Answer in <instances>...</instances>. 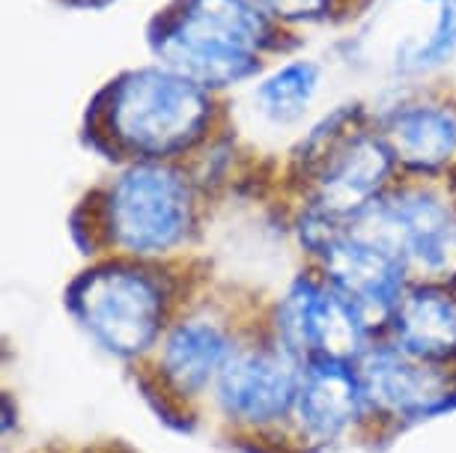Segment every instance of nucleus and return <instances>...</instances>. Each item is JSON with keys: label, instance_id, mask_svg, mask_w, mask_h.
<instances>
[{"label": "nucleus", "instance_id": "obj_1", "mask_svg": "<svg viewBox=\"0 0 456 453\" xmlns=\"http://www.w3.org/2000/svg\"><path fill=\"white\" fill-rule=\"evenodd\" d=\"M265 42L269 24L254 0H179L152 30L161 63L203 90L254 75Z\"/></svg>", "mask_w": 456, "mask_h": 453}, {"label": "nucleus", "instance_id": "obj_2", "mask_svg": "<svg viewBox=\"0 0 456 453\" xmlns=\"http://www.w3.org/2000/svg\"><path fill=\"white\" fill-rule=\"evenodd\" d=\"M105 99V134L141 158H165L191 147L209 119L206 90L167 66L123 75Z\"/></svg>", "mask_w": 456, "mask_h": 453}, {"label": "nucleus", "instance_id": "obj_3", "mask_svg": "<svg viewBox=\"0 0 456 453\" xmlns=\"http://www.w3.org/2000/svg\"><path fill=\"white\" fill-rule=\"evenodd\" d=\"M69 304L102 346L123 358L146 352L165 326V293L141 269L87 271L69 293Z\"/></svg>", "mask_w": 456, "mask_h": 453}, {"label": "nucleus", "instance_id": "obj_4", "mask_svg": "<svg viewBox=\"0 0 456 453\" xmlns=\"http://www.w3.org/2000/svg\"><path fill=\"white\" fill-rule=\"evenodd\" d=\"M349 224L403 260L409 275L427 287H444L456 280V221L436 198L424 191L379 198Z\"/></svg>", "mask_w": 456, "mask_h": 453}, {"label": "nucleus", "instance_id": "obj_5", "mask_svg": "<svg viewBox=\"0 0 456 453\" xmlns=\"http://www.w3.org/2000/svg\"><path fill=\"white\" fill-rule=\"evenodd\" d=\"M108 227L110 239L128 254L170 251L191 227L185 179L156 161L126 170L108 194Z\"/></svg>", "mask_w": 456, "mask_h": 453}, {"label": "nucleus", "instance_id": "obj_6", "mask_svg": "<svg viewBox=\"0 0 456 453\" xmlns=\"http://www.w3.org/2000/svg\"><path fill=\"white\" fill-rule=\"evenodd\" d=\"M349 117L352 110L334 114L305 143V165L314 174L316 209L334 218H349L379 200L394 161L382 138L349 132Z\"/></svg>", "mask_w": 456, "mask_h": 453}, {"label": "nucleus", "instance_id": "obj_7", "mask_svg": "<svg viewBox=\"0 0 456 453\" xmlns=\"http://www.w3.org/2000/svg\"><path fill=\"white\" fill-rule=\"evenodd\" d=\"M281 346L307 355V361H358L364 355L367 320L338 287L301 278L292 284L278 311Z\"/></svg>", "mask_w": 456, "mask_h": 453}, {"label": "nucleus", "instance_id": "obj_8", "mask_svg": "<svg viewBox=\"0 0 456 453\" xmlns=\"http://www.w3.org/2000/svg\"><path fill=\"white\" fill-rule=\"evenodd\" d=\"M298 355L287 346L239 349L224 364L218 400L224 412L245 424H269L296 409L301 384Z\"/></svg>", "mask_w": 456, "mask_h": 453}, {"label": "nucleus", "instance_id": "obj_9", "mask_svg": "<svg viewBox=\"0 0 456 453\" xmlns=\"http://www.w3.org/2000/svg\"><path fill=\"white\" fill-rule=\"evenodd\" d=\"M358 379L370 406L397 417L442 412L456 394V379L444 367L400 346H379L361 355Z\"/></svg>", "mask_w": 456, "mask_h": 453}, {"label": "nucleus", "instance_id": "obj_10", "mask_svg": "<svg viewBox=\"0 0 456 453\" xmlns=\"http://www.w3.org/2000/svg\"><path fill=\"white\" fill-rule=\"evenodd\" d=\"M367 406L364 388H361L358 370H349L343 361H307L301 373L298 397H296V417L311 439L331 441L355 424L361 409Z\"/></svg>", "mask_w": 456, "mask_h": 453}, {"label": "nucleus", "instance_id": "obj_11", "mask_svg": "<svg viewBox=\"0 0 456 453\" xmlns=\"http://www.w3.org/2000/svg\"><path fill=\"white\" fill-rule=\"evenodd\" d=\"M391 158L411 170H438L456 158V114L444 105H403L382 123Z\"/></svg>", "mask_w": 456, "mask_h": 453}, {"label": "nucleus", "instance_id": "obj_12", "mask_svg": "<svg viewBox=\"0 0 456 453\" xmlns=\"http://www.w3.org/2000/svg\"><path fill=\"white\" fill-rule=\"evenodd\" d=\"M233 352V340L221 326L206 320H185L165 340L161 373L179 394H197L212 379H218Z\"/></svg>", "mask_w": 456, "mask_h": 453}, {"label": "nucleus", "instance_id": "obj_13", "mask_svg": "<svg viewBox=\"0 0 456 453\" xmlns=\"http://www.w3.org/2000/svg\"><path fill=\"white\" fill-rule=\"evenodd\" d=\"M391 322L397 346L406 352L427 361L456 355V302L442 287H420L403 295Z\"/></svg>", "mask_w": 456, "mask_h": 453}, {"label": "nucleus", "instance_id": "obj_14", "mask_svg": "<svg viewBox=\"0 0 456 453\" xmlns=\"http://www.w3.org/2000/svg\"><path fill=\"white\" fill-rule=\"evenodd\" d=\"M316 87H320V69L307 60H298V63H287L269 75L256 87V101H260L263 114L274 123H296L314 101Z\"/></svg>", "mask_w": 456, "mask_h": 453}, {"label": "nucleus", "instance_id": "obj_15", "mask_svg": "<svg viewBox=\"0 0 456 453\" xmlns=\"http://www.w3.org/2000/svg\"><path fill=\"white\" fill-rule=\"evenodd\" d=\"M263 12L278 15L287 21H301V19H320L331 6V0H254Z\"/></svg>", "mask_w": 456, "mask_h": 453}, {"label": "nucleus", "instance_id": "obj_16", "mask_svg": "<svg viewBox=\"0 0 456 453\" xmlns=\"http://www.w3.org/2000/svg\"><path fill=\"white\" fill-rule=\"evenodd\" d=\"M69 4H78V6H105L108 0H69Z\"/></svg>", "mask_w": 456, "mask_h": 453}]
</instances>
